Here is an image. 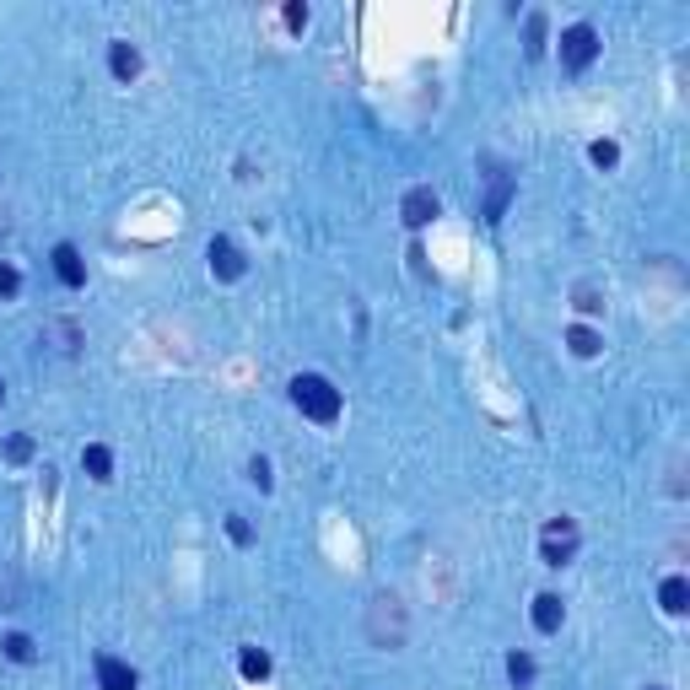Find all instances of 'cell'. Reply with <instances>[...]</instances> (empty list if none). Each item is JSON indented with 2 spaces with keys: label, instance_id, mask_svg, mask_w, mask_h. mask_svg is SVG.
<instances>
[{
  "label": "cell",
  "instance_id": "24",
  "mask_svg": "<svg viewBox=\"0 0 690 690\" xmlns=\"http://www.w3.org/2000/svg\"><path fill=\"white\" fill-rule=\"evenodd\" d=\"M227 534H232V545H254V529L243 518H227Z\"/></svg>",
  "mask_w": 690,
  "mask_h": 690
},
{
  "label": "cell",
  "instance_id": "14",
  "mask_svg": "<svg viewBox=\"0 0 690 690\" xmlns=\"http://www.w3.org/2000/svg\"><path fill=\"white\" fill-rule=\"evenodd\" d=\"M567 345H572V356H599V351H605V340H599L588 324H572V329H567Z\"/></svg>",
  "mask_w": 690,
  "mask_h": 690
},
{
  "label": "cell",
  "instance_id": "20",
  "mask_svg": "<svg viewBox=\"0 0 690 690\" xmlns=\"http://www.w3.org/2000/svg\"><path fill=\"white\" fill-rule=\"evenodd\" d=\"M5 459L11 464H27L32 459V437H5Z\"/></svg>",
  "mask_w": 690,
  "mask_h": 690
},
{
  "label": "cell",
  "instance_id": "21",
  "mask_svg": "<svg viewBox=\"0 0 690 690\" xmlns=\"http://www.w3.org/2000/svg\"><path fill=\"white\" fill-rule=\"evenodd\" d=\"M248 480H254L259 491H270V486H275V475H270V459H248Z\"/></svg>",
  "mask_w": 690,
  "mask_h": 690
},
{
  "label": "cell",
  "instance_id": "6",
  "mask_svg": "<svg viewBox=\"0 0 690 690\" xmlns=\"http://www.w3.org/2000/svg\"><path fill=\"white\" fill-rule=\"evenodd\" d=\"M54 275H59V286H70V291L86 286V259H81L76 243H54Z\"/></svg>",
  "mask_w": 690,
  "mask_h": 690
},
{
  "label": "cell",
  "instance_id": "25",
  "mask_svg": "<svg viewBox=\"0 0 690 690\" xmlns=\"http://www.w3.org/2000/svg\"><path fill=\"white\" fill-rule=\"evenodd\" d=\"M286 27H308V5H286Z\"/></svg>",
  "mask_w": 690,
  "mask_h": 690
},
{
  "label": "cell",
  "instance_id": "5",
  "mask_svg": "<svg viewBox=\"0 0 690 690\" xmlns=\"http://www.w3.org/2000/svg\"><path fill=\"white\" fill-rule=\"evenodd\" d=\"M437 211H443V200H437L432 189H410V194L399 200V216H405V227H410V232L432 227V221H437Z\"/></svg>",
  "mask_w": 690,
  "mask_h": 690
},
{
  "label": "cell",
  "instance_id": "7",
  "mask_svg": "<svg viewBox=\"0 0 690 690\" xmlns=\"http://www.w3.org/2000/svg\"><path fill=\"white\" fill-rule=\"evenodd\" d=\"M108 70H113V81H135L140 76V49L130 38H113L108 43Z\"/></svg>",
  "mask_w": 690,
  "mask_h": 690
},
{
  "label": "cell",
  "instance_id": "8",
  "mask_svg": "<svg viewBox=\"0 0 690 690\" xmlns=\"http://www.w3.org/2000/svg\"><path fill=\"white\" fill-rule=\"evenodd\" d=\"M205 259H211V270H216L221 281H237V275H243V254H237V248H232L227 237H211Z\"/></svg>",
  "mask_w": 690,
  "mask_h": 690
},
{
  "label": "cell",
  "instance_id": "12",
  "mask_svg": "<svg viewBox=\"0 0 690 690\" xmlns=\"http://www.w3.org/2000/svg\"><path fill=\"white\" fill-rule=\"evenodd\" d=\"M659 605H664L669 615H686L690 610V583L686 578H664V583H659Z\"/></svg>",
  "mask_w": 690,
  "mask_h": 690
},
{
  "label": "cell",
  "instance_id": "9",
  "mask_svg": "<svg viewBox=\"0 0 690 690\" xmlns=\"http://www.w3.org/2000/svg\"><path fill=\"white\" fill-rule=\"evenodd\" d=\"M561 621H567L561 594H540V599H534V632H540V637H556V632H561Z\"/></svg>",
  "mask_w": 690,
  "mask_h": 690
},
{
  "label": "cell",
  "instance_id": "1",
  "mask_svg": "<svg viewBox=\"0 0 690 690\" xmlns=\"http://www.w3.org/2000/svg\"><path fill=\"white\" fill-rule=\"evenodd\" d=\"M367 642L383 653H399L410 642V610L399 594H372L367 599Z\"/></svg>",
  "mask_w": 690,
  "mask_h": 690
},
{
  "label": "cell",
  "instance_id": "10",
  "mask_svg": "<svg viewBox=\"0 0 690 690\" xmlns=\"http://www.w3.org/2000/svg\"><path fill=\"white\" fill-rule=\"evenodd\" d=\"M97 690H135V669H130L124 659L103 653V659H97Z\"/></svg>",
  "mask_w": 690,
  "mask_h": 690
},
{
  "label": "cell",
  "instance_id": "3",
  "mask_svg": "<svg viewBox=\"0 0 690 690\" xmlns=\"http://www.w3.org/2000/svg\"><path fill=\"white\" fill-rule=\"evenodd\" d=\"M599 49H605V43H599V27H594V22H572V27L561 32V65H567L572 76H583V70L599 59Z\"/></svg>",
  "mask_w": 690,
  "mask_h": 690
},
{
  "label": "cell",
  "instance_id": "19",
  "mask_svg": "<svg viewBox=\"0 0 690 690\" xmlns=\"http://www.w3.org/2000/svg\"><path fill=\"white\" fill-rule=\"evenodd\" d=\"M588 157H594V167H615V162H621V146H615V140H594Z\"/></svg>",
  "mask_w": 690,
  "mask_h": 690
},
{
  "label": "cell",
  "instance_id": "11",
  "mask_svg": "<svg viewBox=\"0 0 690 690\" xmlns=\"http://www.w3.org/2000/svg\"><path fill=\"white\" fill-rule=\"evenodd\" d=\"M513 189H518V178H513V173H497V178H491V194H486V221H502V211H507Z\"/></svg>",
  "mask_w": 690,
  "mask_h": 690
},
{
  "label": "cell",
  "instance_id": "22",
  "mask_svg": "<svg viewBox=\"0 0 690 690\" xmlns=\"http://www.w3.org/2000/svg\"><path fill=\"white\" fill-rule=\"evenodd\" d=\"M22 291V270L16 264H0V297H16Z\"/></svg>",
  "mask_w": 690,
  "mask_h": 690
},
{
  "label": "cell",
  "instance_id": "2",
  "mask_svg": "<svg viewBox=\"0 0 690 690\" xmlns=\"http://www.w3.org/2000/svg\"><path fill=\"white\" fill-rule=\"evenodd\" d=\"M291 405H297L308 421H318V426H335L340 410H345L340 389H335L324 372H297V378H291Z\"/></svg>",
  "mask_w": 690,
  "mask_h": 690
},
{
  "label": "cell",
  "instance_id": "26",
  "mask_svg": "<svg viewBox=\"0 0 690 690\" xmlns=\"http://www.w3.org/2000/svg\"><path fill=\"white\" fill-rule=\"evenodd\" d=\"M0 405H5V383H0Z\"/></svg>",
  "mask_w": 690,
  "mask_h": 690
},
{
  "label": "cell",
  "instance_id": "4",
  "mask_svg": "<svg viewBox=\"0 0 690 690\" xmlns=\"http://www.w3.org/2000/svg\"><path fill=\"white\" fill-rule=\"evenodd\" d=\"M578 556V524L572 518H551L545 534H540V561L545 567H567Z\"/></svg>",
  "mask_w": 690,
  "mask_h": 690
},
{
  "label": "cell",
  "instance_id": "23",
  "mask_svg": "<svg viewBox=\"0 0 690 690\" xmlns=\"http://www.w3.org/2000/svg\"><path fill=\"white\" fill-rule=\"evenodd\" d=\"M578 308H583V313H605V297H599L594 286H578Z\"/></svg>",
  "mask_w": 690,
  "mask_h": 690
},
{
  "label": "cell",
  "instance_id": "15",
  "mask_svg": "<svg viewBox=\"0 0 690 690\" xmlns=\"http://www.w3.org/2000/svg\"><path fill=\"white\" fill-rule=\"evenodd\" d=\"M0 648H5V659H11V664H32V659H38V648H32V637H27V632H11Z\"/></svg>",
  "mask_w": 690,
  "mask_h": 690
},
{
  "label": "cell",
  "instance_id": "17",
  "mask_svg": "<svg viewBox=\"0 0 690 690\" xmlns=\"http://www.w3.org/2000/svg\"><path fill=\"white\" fill-rule=\"evenodd\" d=\"M507 680L518 690H529L534 686V659H529V653H507Z\"/></svg>",
  "mask_w": 690,
  "mask_h": 690
},
{
  "label": "cell",
  "instance_id": "13",
  "mask_svg": "<svg viewBox=\"0 0 690 690\" xmlns=\"http://www.w3.org/2000/svg\"><path fill=\"white\" fill-rule=\"evenodd\" d=\"M81 470H86L92 480H113V453H108L103 443H86V448H81Z\"/></svg>",
  "mask_w": 690,
  "mask_h": 690
},
{
  "label": "cell",
  "instance_id": "18",
  "mask_svg": "<svg viewBox=\"0 0 690 690\" xmlns=\"http://www.w3.org/2000/svg\"><path fill=\"white\" fill-rule=\"evenodd\" d=\"M524 38H529V43H524V54H529V59H540V54H545V16H540V11L529 16V32H524Z\"/></svg>",
  "mask_w": 690,
  "mask_h": 690
},
{
  "label": "cell",
  "instance_id": "16",
  "mask_svg": "<svg viewBox=\"0 0 690 690\" xmlns=\"http://www.w3.org/2000/svg\"><path fill=\"white\" fill-rule=\"evenodd\" d=\"M237 669H243V680H264V675H270V653L243 648V653H237Z\"/></svg>",
  "mask_w": 690,
  "mask_h": 690
},
{
  "label": "cell",
  "instance_id": "27",
  "mask_svg": "<svg viewBox=\"0 0 690 690\" xmlns=\"http://www.w3.org/2000/svg\"><path fill=\"white\" fill-rule=\"evenodd\" d=\"M648 690H669V686H648Z\"/></svg>",
  "mask_w": 690,
  "mask_h": 690
}]
</instances>
